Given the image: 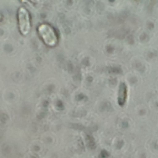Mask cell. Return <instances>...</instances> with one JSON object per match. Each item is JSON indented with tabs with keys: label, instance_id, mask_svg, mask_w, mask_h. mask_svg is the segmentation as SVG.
Instances as JSON below:
<instances>
[{
	"label": "cell",
	"instance_id": "1",
	"mask_svg": "<svg viewBox=\"0 0 158 158\" xmlns=\"http://www.w3.org/2000/svg\"><path fill=\"white\" fill-rule=\"evenodd\" d=\"M38 31L46 44L54 46L57 43V36L54 29L48 23H42L38 27Z\"/></svg>",
	"mask_w": 158,
	"mask_h": 158
},
{
	"label": "cell",
	"instance_id": "2",
	"mask_svg": "<svg viewBox=\"0 0 158 158\" xmlns=\"http://www.w3.org/2000/svg\"><path fill=\"white\" fill-rule=\"evenodd\" d=\"M18 25L20 33L27 35L30 30V19L28 10L23 7H20L17 12Z\"/></svg>",
	"mask_w": 158,
	"mask_h": 158
}]
</instances>
